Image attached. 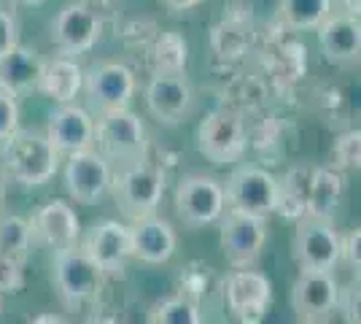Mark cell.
<instances>
[{
	"label": "cell",
	"instance_id": "35",
	"mask_svg": "<svg viewBox=\"0 0 361 324\" xmlns=\"http://www.w3.org/2000/svg\"><path fill=\"white\" fill-rule=\"evenodd\" d=\"M345 3V14L348 16H359L361 11V0H343Z\"/></svg>",
	"mask_w": 361,
	"mask_h": 324
},
{
	"label": "cell",
	"instance_id": "20",
	"mask_svg": "<svg viewBox=\"0 0 361 324\" xmlns=\"http://www.w3.org/2000/svg\"><path fill=\"white\" fill-rule=\"evenodd\" d=\"M130 241H133V257L146 265H165L178 246V235L173 224L157 214L135 219V224L130 227Z\"/></svg>",
	"mask_w": 361,
	"mask_h": 324
},
{
	"label": "cell",
	"instance_id": "16",
	"mask_svg": "<svg viewBox=\"0 0 361 324\" xmlns=\"http://www.w3.org/2000/svg\"><path fill=\"white\" fill-rule=\"evenodd\" d=\"M65 186L75 203H97L111 189V165L100 152L87 149L68 155L65 165Z\"/></svg>",
	"mask_w": 361,
	"mask_h": 324
},
{
	"label": "cell",
	"instance_id": "9",
	"mask_svg": "<svg viewBox=\"0 0 361 324\" xmlns=\"http://www.w3.org/2000/svg\"><path fill=\"white\" fill-rule=\"evenodd\" d=\"M114 192L124 214L133 219H143V216L157 214V205L165 195V176L149 162H135L116 179Z\"/></svg>",
	"mask_w": 361,
	"mask_h": 324
},
{
	"label": "cell",
	"instance_id": "38",
	"mask_svg": "<svg viewBox=\"0 0 361 324\" xmlns=\"http://www.w3.org/2000/svg\"><path fill=\"white\" fill-rule=\"evenodd\" d=\"M305 324H324V322H305Z\"/></svg>",
	"mask_w": 361,
	"mask_h": 324
},
{
	"label": "cell",
	"instance_id": "36",
	"mask_svg": "<svg viewBox=\"0 0 361 324\" xmlns=\"http://www.w3.org/2000/svg\"><path fill=\"white\" fill-rule=\"evenodd\" d=\"M19 3H25V6H38V3H44V0H19Z\"/></svg>",
	"mask_w": 361,
	"mask_h": 324
},
{
	"label": "cell",
	"instance_id": "5",
	"mask_svg": "<svg viewBox=\"0 0 361 324\" xmlns=\"http://www.w3.org/2000/svg\"><path fill=\"white\" fill-rule=\"evenodd\" d=\"M245 146H248V136H245V124H243L240 114L216 108L200 122L197 149L202 157H208L213 165L238 162L245 152Z\"/></svg>",
	"mask_w": 361,
	"mask_h": 324
},
{
	"label": "cell",
	"instance_id": "30",
	"mask_svg": "<svg viewBox=\"0 0 361 324\" xmlns=\"http://www.w3.org/2000/svg\"><path fill=\"white\" fill-rule=\"evenodd\" d=\"M19 130V103L16 95L0 90V140L14 136Z\"/></svg>",
	"mask_w": 361,
	"mask_h": 324
},
{
	"label": "cell",
	"instance_id": "6",
	"mask_svg": "<svg viewBox=\"0 0 361 324\" xmlns=\"http://www.w3.org/2000/svg\"><path fill=\"white\" fill-rule=\"evenodd\" d=\"M226 211L224 184L205 173L183 176L176 186V214L189 227H205L219 222Z\"/></svg>",
	"mask_w": 361,
	"mask_h": 324
},
{
	"label": "cell",
	"instance_id": "1",
	"mask_svg": "<svg viewBox=\"0 0 361 324\" xmlns=\"http://www.w3.org/2000/svg\"><path fill=\"white\" fill-rule=\"evenodd\" d=\"M3 165L16 184L41 186L60 168V152L51 146L46 133L16 130L3 140Z\"/></svg>",
	"mask_w": 361,
	"mask_h": 324
},
{
	"label": "cell",
	"instance_id": "34",
	"mask_svg": "<svg viewBox=\"0 0 361 324\" xmlns=\"http://www.w3.org/2000/svg\"><path fill=\"white\" fill-rule=\"evenodd\" d=\"M32 324H71L68 319H62L57 313H41V316H35Z\"/></svg>",
	"mask_w": 361,
	"mask_h": 324
},
{
	"label": "cell",
	"instance_id": "14",
	"mask_svg": "<svg viewBox=\"0 0 361 324\" xmlns=\"http://www.w3.org/2000/svg\"><path fill=\"white\" fill-rule=\"evenodd\" d=\"M81 246L92 257V263L103 270V276H121L127 270V263L133 260L130 227H124L116 219H103L92 224Z\"/></svg>",
	"mask_w": 361,
	"mask_h": 324
},
{
	"label": "cell",
	"instance_id": "12",
	"mask_svg": "<svg viewBox=\"0 0 361 324\" xmlns=\"http://www.w3.org/2000/svg\"><path fill=\"white\" fill-rule=\"evenodd\" d=\"M103 32V22L97 11L87 3H68L51 22V41L57 44L65 57L87 54Z\"/></svg>",
	"mask_w": 361,
	"mask_h": 324
},
{
	"label": "cell",
	"instance_id": "7",
	"mask_svg": "<svg viewBox=\"0 0 361 324\" xmlns=\"http://www.w3.org/2000/svg\"><path fill=\"white\" fill-rule=\"evenodd\" d=\"M275 189H278V179L270 170L243 165L229 176V181L224 186L226 208L267 219L275 211Z\"/></svg>",
	"mask_w": 361,
	"mask_h": 324
},
{
	"label": "cell",
	"instance_id": "22",
	"mask_svg": "<svg viewBox=\"0 0 361 324\" xmlns=\"http://www.w3.org/2000/svg\"><path fill=\"white\" fill-rule=\"evenodd\" d=\"M41 71H44V57L32 49L16 44L6 54H0V90L11 95L38 90Z\"/></svg>",
	"mask_w": 361,
	"mask_h": 324
},
{
	"label": "cell",
	"instance_id": "23",
	"mask_svg": "<svg viewBox=\"0 0 361 324\" xmlns=\"http://www.w3.org/2000/svg\"><path fill=\"white\" fill-rule=\"evenodd\" d=\"M38 90L54 103H73L75 95L84 90V71L73 57H54L44 62Z\"/></svg>",
	"mask_w": 361,
	"mask_h": 324
},
{
	"label": "cell",
	"instance_id": "15",
	"mask_svg": "<svg viewBox=\"0 0 361 324\" xmlns=\"http://www.w3.org/2000/svg\"><path fill=\"white\" fill-rule=\"evenodd\" d=\"M340 303V284L331 276V270H302L294 289L291 306L302 322H321L326 319Z\"/></svg>",
	"mask_w": 361,
	"mask_h": 324
},
{
	"label": "cell",
	"instance_id": "21",
	"mask_svg": "<svg viewBox=\"0 0 361 324\" xmlns=\"http://www.w3.org/2000/svg\"><path fill=\"white\" fill-rule=\"evenodd\" d=\"M318 30V44L324 57L334 65H356L361 54V25L359 16L329 14Z\"/></svg>",
	"mask_w": 361,
	"mask_h": 324
},
{
	"label": "cell",
	"instance_id": "32",
	"mask_svg": "<svg viewBox=\"0 0 361 324\" xmlns=\"http://www.w3.org/2000/svg\"><path fill=\"white\" fill-rule=\"evenodd\" d=\"M359 244H361V230H359V227H353L348 235H343V257H345L348 265H350V268H356V270H359V265H361Z\"/></svg>",
	"mask_w": 361,
	"mask_h": 324
},
{
	"label": "cell",
	"instance_id": "24",
	"mask_svg": "<svg viewBox=\"0 0 361 324\" xmlns=\"http://www.w3.org/2000/svg\"><path fill=\"white\" fill-rule=\"evenodd\" d=\"M310 179H313V168L310 165H294L278 179V189H275V211L272 214L283 216V219H294L300 222L307 216V195H310Z\"/></svg>",
	"mask_w": 361,
	"mask_h": 324
},
{
	"label": "cell",
	"instance_id": "19",
	"mask_svg": "<svg viewBox=\"0 0 361 324\" xmlns=\"http://www.w3.org/2000/svg\"><path fill=\"white\" fill-rule=\"evenodd\" d=\"M30 224V235L32 244H41V246H51V248H68L73 246L81 235V222H78V214L71 203L65 200H51L46 203L44 208H38L32 219L27 222Z\"/></svg>",
	"mask_w": 361,
	"mask_h": 324
},
{
	"label": "cell",
	"instance_id": "18",
	"mask_svg": "<svg viewBox=\"0 0 361 324\" xmlns=\"http://www.w3.org/2000/svg\"><path fill=\"white\" fill-rule=\"evenodd\" d=\"M46 138L60 155H75L94 146V116L75 103H62L49 114Z\"/></svg>",
	"mask_w": 361,
	"mask_h": 324
},
{
	"label": "cell",
	"instance_id": "2",
	"mask_svg": "<svg viewBox=\"0 0 361 324\" xmlns=\"http://www.w3.org/2000/svg\"><path fill=\"white\" fill-rule=\"evenodd\" d=\"M103 270L92 263L84 246L73 244L54 254V287L68 308H81L97 300V294L103 292Z\"/></svg>",
	"mask_w": 361,
	"mask_h": 324
},
{
	"label": "cell",
	"instance_id": "13",
	"mask_svg": "<svg viewBox=\"0 0 361 324\" xmlns=\"http://www.w3.org/2000/svg\"><path fill=\"white\" fill-rule=\"evenodd\" d=\"M32 235L27 219L0 216V292H16L25 284V263L30 257Z\"/></svg>",
	"mask_w": 361,
	"mask_h": 324
},
{
	"label": "cell",
	"instance_id": "29",
	"mask_svg": "<svg viewBox=\"0 0 361 324\" xmlns=\"http://www.w3.org/2000/svg\"><path fill=\"white\" fill-rule=\"evenodd\" d=\"M361 160V133L359 130H348L334 140L331 149V168L337 170H353L359 168Z\"/></svg>",
	"mask_w": 361,
	"mask_h": 324
},
{
	"label": "cell",
	"instance_id": "25",
	"mask_svg": "<svg viewBox=\"0 0 361 324\" xmlns=\"http://www.w3.org/2000/svg\"><path fill=\"white\" fill-rule=\"evenodd\" d=\"M345 189V176L343 170L331 168H313V179H310V195H307V216L313 219H331L334 208L343 198Z\"/></svg>",
	"mask_w": 361,
	"mask_h": 324
},
{
	"label": "cell",
	"instance_id": "8",
	"mask_svg": "<svg viewBox=\"0 0 361 324\" xmlns=\"http://www.w3.org/2000/svg\"><path fill=\"white\" fill-rule=\"evenodd\" d=\"M264 241H267V219L229 208L221 214V251L235 270L254 268L256 260L262 257Z\"/></svg>",
	"mask_w": 361,
	"mask_h": 324
},
{
	"label": "cell",
	"instance_id": "27",
	"mask_svg": "<svg viewBox=\"0 0 361 324\" xmlns=\"http://www.w3.org/2000/svg\"><path fill=\"white\" fill-rule=\"evenodd\" d=\"M189 57V47L178 32H162L154 47V68L157 73H183Z\"/></svg>",
	"mask_w": 361,
	"mask_h": 324
},
{
	"label": "cell",
	"instance_id": "31",
	"mask_svg": "<svg viewBox=\"0 0 361 324\" xmlns=\"http://www.w3.org/2000/svg\"><path fill=\"white\" fill-rule=\"evenodd\" d=\"M19 44V28L16 19L8 11L0 8V54H6L8 49H14Z\"/></svg>",
	"mask_w": 361,
	"mask_h": 324
},
{
	"label": "cell",
	"instance_id": "26",
	"mask_svg": "<svg viewBox=\"0 0 361 324\" xmlns=\"http://www.w3.org/2000/svg\"><path fill=\"white\" fill-rule=\"evenodd\" d=\"M281 14L297 30H316L331 14V0H281Z\"/></svg>",
	"mask_w": 361,
	"mask_h": 324
},
{
	"label": "cell",
	"instance_id": "37",
	"mask_svg": "<svg viewBox=\"0 0 361 324\" xmlns=\"http://www.w3.org/2000/svg\"><path fill=\"white\" fill-rule=\"evenodd\" d=\"M3 189H6V186H3V179H0V203H3Z\"/></svg>",
	"mask_w": 361,
	"mask_h": 324
},
{
	"label": "cell",
	"instance_id": "4",
	"mask_svg": "<svg viewBox=\"0 0 361 324\" xmlns=\"http://www.w3.org/2000/svg\"><path fill=\"white\" fill-rule=\"evenodd\" d=\"M291 257L300 270H334V265L343 260V235L331 219L305 216L294 230Z\"/></svg>",
	"mask_w": 361,
	"mask_h": 324
},
{
	"label": "cell",
	"instance_id": "11",
	"mask_svg": "<svg viewBox=\"0 0 361 324\" xmlns=\"http://www.w3.org/2000/svg\"><path fill=\"white\" fill-rule=\"evenodd\" d=\"M84 92L97 114L127 108L135 95V73L124 62H97L84 73Z\"/></svg>",
	"mask_w": 361,
	"mask_h": 324
},
{
	"label": "cell",
	"instance_id": "39",
	"mask_svg": "<svg viewBox=\"0 0 361 324\" xmlns=\"http://www.w3.org/2000/svg\"><path fill=\"white\" fill-rule=\"evenodd\" d=\"M0 294H3V292H0Z\"/></svg>",
	"mask_w": 361,
	"mask_h": 324
},
{
	"label": "cell",
	"instance_id": "33",
	"mask_svg": "<svg viewBox=\"0 0 361 324\" xmlns=\"http://www.w3.org/2000/svg\"><path fill=\"white\" fill-rule=\"evenodd\" d=\"M165 8H170V11H189V8H195V6H200L202 0H159Z\"/></svg>",
	"mask_w": 361,
	"mask_h": 324
},
{
	"label": "cell",
	"instance_id": "17",
	"mask_svg": "<svg viewBox=\"0 0 361 324\" xmlns=\"http://www.w3.org/2000/svg\"><path fill=\"white\" fill-rule=\"evenodd\" d=\"M146 106L162 124L183 122L195 108V92L183 73H154L146 87Z\"/></svg>",
	"mask_w": 361,
	"mask_h": 324
},
{
	"label": "cell",
	"instance_id": "10",
	"mask_svg": "<svg viewBox=\"0 0 361 324\" xmlns=\"http://www.w3.org/2000/svg\"><path fill=\"white\" fill-rule=\"evenodd\" d=\"M224 297L240 324H262L272 306V284L259 270H232L224 281Z\"/></svg>",
	"mask_w": 361,
	"mask_h": 324
},
{
	"label": "cell",
	"instance_id": "28",
	"mask_svg": "<svg viewBox=\"0 0 361 324\" xmlns=\"http://www.w3.org/2000/svg\"><path fill=\"white\" fill-rule=\"evenodd\" d=\"M154 324H202L200 308L189 297H167L154 311Z\"/></svg>",
	"mask_w": 361,
	"mask_h": 324
},
{
	"label": "cell",
	"instance_id": "3",
	"mask_svg": "<svg viewBox=\"0 0 361 324\" xmlns=\"http://www.w3.org/2000/svg\"><path fill=\"white\" fill-rule=\"evenodd\" d=\"M94 143L100 155L121 162H140L149 149V136L143 119L130 108H116L97 114L94 119Z\"/></svg>",
	"mask_w": 361,
	"mask_h": 324
}]
</instances>
